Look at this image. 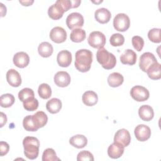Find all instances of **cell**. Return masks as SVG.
I'll use <instances>...</instances> for the list:
<instances>
[{
	"instance_id": "cell-1",
	"label": "cell",
	"mask_w": 161,
	"mask_h": 161,
	"mask_svg": "<svg viewBox=\"0 0 161 161\" xmlns=\"http://www.w3.org/2000/svg\"><path fill=\"white\" fill-rule=\"evenodd\" d=\"M75 67L81 72L89 71L92 62V53L87 49H80L75 55Z\"/></svg>"
},
{
	"instance_id": "cell-2",
	"label": "cell",
	"mask_w": 161,
	"mask_h": 161,
	"mask_svg": "<svg viewBox=\"0 0 161 161\" xmlns=\"http://www.w3.org/2000/svg\"><path fill=\"white\" fill-rule=\"evenodd\" d=\"M24 153L26 158L34 160L37 158L39 153L40 142L33 136H26L23 140Z\"/></svg>"
},
{
	"instance_id": "cell-3",
	"label": "cell",
	"mask_w": 161,
	"mask_h": 161,
	"mask_svg": "<svg viewBox=\"0 0 161 161\" xmlns=\"http://www.w3.org/2000/svg\"><path fill=\"white\" fill-rule=\"evenodd\" d=\"M96 59L101 66L107 70L114 68L116 64L115 56L104 48H99L97 50L96 53Z\"/></svg>"
},
{
	"instance_id": "cell-4",
	"label": "cell",
	"mask_w": 161,
	"mask_h": 161,
	"mask_svg": "<svg viewBox=\"0 0 161 161\" xmlns=\"http://www.w3.org/2000/svg\"><path fill=\"white\" fill-rule=\"evenodd\" d=\"M106 36L101 31H94L91 32L87 38L88 43L90 46L95 48H103L106 43Z\"/></svg>"
},
{
	"instance_id": "cell-5",
	"label": "cell",
	"mask_w": 161,
	"mask_h": 161,
	"mask_svg": "<svg viewBox=\"0 0 161 161\" xmlns=\"http://www.w3.org/2000/svg\"><path fill=\"white\" fill-rule=\"evenodd\" d=\"M130 25V20L128 16L125 13H118L113 19V26L118 31H126Z\"/></svg>"
},
{
	"instance_id": "cell-6",
	"label": "cell",
	"mask_w": 161,
	"mask_h": 161,
	"mask_svg": "<svg viewBox=\"0 0 161 161\" xmlns=\"http://www.w3.org/2000/svg\"><path fill=\"white\" fill-rule=\"evenodd\" d=\"M130 95L131 97L138 102H142L149 98L148 90L142 86H135L131 89Z\"/></svg>"
},
{
	"instance_id": "cell-7",
	"label": "cell",
	"mask_w": 161,
	"mask_h": 161,
	"mask_svg": "<svg viewBox=\"0 0 161 161\" xmlns=\"http://www.w3.org/2000/svg\"><path fill=\"white\" fill-rule=\"evenodd\" d=\"M84 18L82 15L77 12H74L69 14L66 18V24L69 29L74 30L79 28L84 25Z\"/></svg>"
},
{
	"instance_id": "cell-8",
	"label": "cell",
	"mask_w": 161,
	"mask_h": 161,
	"mask_svg": "<svg viewBox=\"0 0 161 161\" xmlns=\"http://www.w3.org/2000/svg\"><path fill=\"white\" fill-rule=\"evenodd\" d=\"M157 62V58L152 53L145 52L140 57L139 67L142 71L146 72L148 69Z\"/></svg>"
},
{
	"instance_id": "cell-9",
	"label": "cell",
	"mask_w": 161,
	"mask_h": 161,
	"mask_svg": "<svg viewBox=\"0 0 161 161\" xmlns=\"http://www.w3.org/2000/svg\"><path fill=\"white\" fill-rule=\"evenodd\" d=\"M136 138L140 142H145L150 138L151 136L150 128L143 124L137 125L134 130Z\"/></svg>"
},
{
	"instance_id": "cell-10",
	"label": "cell",
	"mask_w": 161,
	"mask_h": 161,
	"mask_svg": "<svg viewBox=\"0 0 161 161\" xmlns=\"http://www.w3.org/2000/svg\"><path fill=\"white\" fill-rule=\"evenodd\" d=\"M50 38L55 43H63L67 39V32L62 27L55 26L51 30Z\"/></svg>"
},
{
	"instance_id": "cell-11",
	"label": "cell",
	"mask_w": 161,
	"mask_h": 161,
	"mask_svg": "<svg viewBox=\"0 0 161 161\" xmlns=\"http://www.w3.org/2000/svg\"><path fill=\"white\" fill-rule=\"evenodd\" d=\"M131 142V136L129 131L125 129L118 130L114 136V142L122 145L124 147L128 146Z\"/></svg>"
},
{
	"instance_id": "cell-12",
	"label": "cell",
	"mask_w": 161,
	"mask_h": 161,
	"mask_svg": "<svg viewBox=\"0 0 161 161\" xmlns=\"http://www.w3.org/2000/svg\"><path fill=\"white\" fill-rule=\"evenodd\" d=\"M55 84L60 87H65L69 85L70 83L71 78L68 72L65 71L57 72L54 75Z\"/></svg>"
},
{
	"instance_id": "cell-13",
	"label": "cell",
	"mask_w": 161,
	"mask_h": 161,
	"mask_svg": "<svg viewBox=\"0 0 161 161\" xmlns=\"http://www.w3.org/2000/svg\"><path fill=\"white\" fill-rule=\"evenodd\" d=\"M13 61L17 67L25 68L30 62V57L26 53L24 52H19L14 54Z\"/></svg>"
},
{
	"instance_id": "cell-14",
	"label": "cell",
	"mask_w": 161,
	"mask_h": 161,
	"mask_svg": "<svg viewBox=\"0 0 161 161\" xmlns=\"http://www.w3.org/2000/svg\"><path fill=\"white\" fill-rule=\"evenodd\" d=\"M6 80L8 84L12 87H17L21 84L20 74L15 69H9L6 73Z\"/></svg>"
},
{
	"instance_id": "cell-15",
	"label": "cell",
	"mask_w": 161,
	"mask_h": 161,
	"mask_svg": "<svg viewBox=\"0 0 161 161\" xmlns=\"http://www.w3.org/2000/svg\"><path fill=\"white\" fill-rule=\"evenodd\" d=\"M57 61L58 64L62 67H67L70 65L72 62V54L66 50L59 52L57 54Z\"/></svg>"
},
{
	"instance_id": "cell-16",
	"label": "cell",
	"mask_w": 161,
	"mask_h": 161,
	"mask_svg": "<svg viewBox=\"0 0 161 161\" xmlns=\"http://www.w3.org/2000/svg\"><path fill=\"white\" fill-rule=\"evenodd\" d=\"M94 17L97 22L101 24H104L109 22L111 17V14L107 8H101L96 10Z\"/></svg>"
},
{
	"instance_id": "cell-17",
	"label": "cell",
	"mask_w": 161,
	"mask_h": 161,
	"mask_svg": "<svg viewBox=\"0 0 161 161\" xmlns=\"http://www.w3.org/2000/svg\"><path fill=\"white\" fill-rule=\"evenodd\" d=\"M124 147L116 142L111 144L108 148V156L112 158H118L124 153Z\"/></svg>"
},
{
	"instance_id": "cell-18",
	"label": "cell",
	"mask_w": 161,
	"mask_h": 161,
	"mask_svg": "<svg viewBox=\"0 0 161 161\" xmlns=\"http://www.w3.org/2000/svg\"><path fill=\"white\" fill-rule=\"evenodd\" d=\"M120 60L123 64L133 65L136 62V54L133 50L126 49L121 55Z\"/></svg>"
},
{
	"instance_id": "cell-19",
	"label": "cell",
	"mask_w": 161,
	"mask_h": 161,
	"mask_svg": "<svg viewBox=\"0 0 161 161\" xmlns=\"http://www.w3.org/2000/svg\"><path fill=\"white\" fill-rule=\"evenodd\" d=\"M64 12L63 8L56 2L55 4L51 5L48 9V14L49 17L54 20L61 18Z\"/></svg>"
},
{
	"instance_id": "cell-20",
	"label": "cell",
	"mask_w": 161,
	"mask_h": 161,
	"mask_svg": "<svg viewBox=\"0 0 161 161\" xmlns=\"http://www.w3.org/2000/svg\"><path fill=\"white\" fill-rule=\"evenodd\" d=\"M138 114L140 118L145 121H149L153 119L154 112L153 108L147 104L142 105L138 109Z\"/></svg>"
},
{
	"instance_id": "cell-21",
	"label": "cell",
	"mask_w": 161,
	"mask_h": 161,
	"mask_svg": "<svg viewBox=\"0 0 161 161\" xmlns=\"http://www.w3.org/2000/svg\"><path fill=\"white\" fill-rule=\"evenodd\" d=\"M82 100L85 105L87 106H92L97 103L98 96L94 91H87L83 94Z\"/></svg>"
},
{
	"instance_id": "cell-22",
	"label": "cell",
	"mask_w": 161,
	"mask_h": 161,
	"mask_svg": "<svg viewBox=\"0 0 161 161\" xmlns=\"http://www.w3.org/2000/svg\"><path fill=\"white\" fill-rule=\"evenodd\" d=\"M32 118L35 126L39 129L43 127L48 121L47 115L42 111H37L32 115Z\"/></svg>"
},
{
	"instance_id": "cell-23",
	"label": "cell",
	"mask_w": 161,
	"mask_h": 161,
	"mask_svg": "<svg viewBox=\"0 0 161 161\" xmlns=\"http://www.w3.org/2000/svg\"><path fill=\"white\" fill-rule=\"evenodd\" d=\"M149 78L153 80H158L161 77V65L158 62L152 64L146 72Z\"/></svg>"
},
{
	"instance_id": "cell-24",
	"label": "cell",
	"mask_w": 161,
	"mask_h": 161,
	"mask_svg": "<svg viewBox=\"0 0 161 161\" xmlns=\"http://www.w3.org/2000/svg\"><path fill=\"white\" fill-rule=\"evenodd\" d=\"M69 143L77 148H82L87 145V139L83 135H75L70 138Z\"/></svg>"
},
{
	"instance_id": "cell-25",
	"label": "cell",
	"mask_w": 161,
	"mask_h": 161,
	"mask_svg": "<svg viewBox=\"0 0 161 161\" xmlns=\"http://www.w3.org/2000/svg\"><path fill=\"white\" fill-rule=\"evenodd\" d=\"M46 108L47 111L52 114L57 113L62 108V102L58 98H52L47 101Z\"/></svg>"
},
{
	"instance_id": "cell-26",
	"label": "cell",
	"mask_w": 161,
	"mask_h": 161,
	"mask_svg": "<svg viewBox=\"0 0 161 161\" xmlns=\"http://www.w3.org/2000/svg\"><path fill=\"white\" fill-rule=\"evenodd\" d=\"M53 48L52 45L47 42H43L41 43L38 47V52L39 55L44 58L50 57L53 53Z\"/></svg>"
},
{
	"instance_id": "cell-27",
	"label": "cell",
	"mask_w": 161,
	"mask_h": 161,
	"mask_svg": "<svg viewBox=\"0 0 161 161\" xmlns=\"http://www.w3.org/2000/svg\"><path fill=\"white\" fill-rule=\"evenodd\" d=\"M123 76L118 72H113L108 77V83L112 87H119L123 84Z\"/></svg>"
},
{
	"instance_id": "cell-28",
	"label": "cell",
	"mask_w": 161,
	"mask_h": 161,
	"mask_svg": "<svg viewBox=\"0 0 161 161\" xmlns=\"http://www.w3.org/2000/svg\"><path fill=\"white\" fill-rule=\"evenodd\" d=\"M86 36V33L84 30L82 28H75L72 30L70 38L73 42L79 43L85 40Z\"/></svg>"
},
{
	"instance_id": "cell-29",
	"label": "cell",
	"mask_w": 161,
	"mask_h": 161,
	"mask_svg": "<svg viewBox=\"0 0 161 161\" xmlns=\"http://www.w3.org/2000/svg\"><path fill=\"white\" fill-rule=\"evenodd\" d=\"M38 93L41 98L44 99H48L52 95L51 87L48 84L42 83L38 87Z\"/></svg>"
},
{
	"instance_id": "cell-30",
	"label": "cell",
	"mask_w": 161,
	"mask_h": 161,
	"mask_svg": "<svg viewBox=\"0 0 161 161\" xmlns=\"http://www.w3.org/2000/svg\"><path fill=\"white\" fill-rule=\"evenodd\" d=\"M15 98L14 96L9 93L4 94L1 96L0 104L3 108L11 107L14 103Z\"/></svg>"
},
{
	"instance_id": "cell-31",
	"label": "cell",
	"mask_w": 161,
	"mask_h": 161,
	"mask_svg": "<svg viewBox=\"0 0 161 161\" xmlns=\"http://www.w3.org/2000/svg\"><path fill=\"white\" fill-rule=\"evenodd\" d=\"M23 128L28 131H36L38 130L33 122L32 115H28L24 118L23 120Z\"/></svg>"
},
{
	"instance_id": "cell-32",
	"label": "cell",
	"mask_w": 161,
	"mask_h": 161,
	"mask_svg": "<svg viewBox=\"0 0 161 161\" xmlns=\"http://www.w3.org/2000/svg\"><path fill=\"white\" fill-rule=\"evenodd\" d=\"M60 159L57 157L55 150L53 148H48L45 149L42 155L43 161H55L60 160Z\"/></svg>"
},
{
	"instance_id": "cell-33",
	"label": "cell",
	"mask_w": 161,
	"mask_h": 161,
	"mask_svg": "<svg viewBox=\"0 0 161 161\" xmlns=\"http://www.w3.org/2000/svg\"><path fill=\"white\" fill-rule=\"evenodd\" d=\"M24 108L28 111H35L38 107V101L34 97H31L23 102Z\"/></svg>"
},
{
	"instance_id": "cell-34",
	"label": "cell",
	"mask_w": 161,
	"mask_h": 161,
	"mask_svg": "<svg viewBox=\"0 0 161 161\" xmlns=\"http://www.w3.org/2000/svg\"><path fill=\"white\" fill-rule=\"evenodd\" d=\"M109 42L113 47L121 46L125 42V38L121 33H114L109 38Z\"/></svg>"
},
{
	"instance_id": "cell-35",
	"label": "cell",
	"mask_w": 161,
	"mask_h": 161,
	"mask_svg": "<svg viewBox=\"0 0 161 161\" xmlns=\"http://www.w3.org/2000/svg\"><path fill=\"white\" fill-rule=\"evenodd\" d=\"M34 97L35 94L33 91L28 87L23 88L18 92V98L22 102H24L29 98Z\"/></svg>"
},
{
	"instance_id": "cell-36",
	"label": "cell",
	"mask_w": 161,
	"mask_h": 161,
	"mask_svg": "<svg viewBox=\"0 0 161 161\" xmlns=\"http://www.w3.org/2000/svg\"><path fill=\"white\" fill-rule=\"evenodd\" d=\"M160 28H152L149 30L148 33V37L149 40L153 43L160 42Z\"/></svg>"
},
{
	"instance_id": "cell-37",
	"label": "cell",
	"mask_w": 161,
	"mask_h": 161,
	"mask_svg": "<svg viewBox=\"0 0 161 161\" xmlns=\"http://www.w3.org/2000/svg\"><path fill=\"white\" fill-rule=\"evenodd\" d=\"M131 42L134 48L136 50L140 52L143 49L144 46V40L143 38H142L141 36H133L131 39Z\"/></svg>"
},
{
	"instance_id": "cell-38",
	"label": "cell",
	"mask_w": 161,
	"mask_h": 161,
	"mask_svg": "<svg viewBox=\"0 0 161 161\" xmlns=\"http://www.w3.org/2000/svg\"><path fill=\"white\" fill-rule=\"evenodd\" d=\"M77 160L78 161L81 160H89V161H93L94 157L93 155L87 150H83L80 152L77 157Z\"/></svg>"
},
{
	"instance_id": "cell-39",
	"label": "cell",
	"mask_w": 161,
	"mask_h": 161,
	"mask_svg": "<svg viewBox=\"0 0 161 161\" xmlns=\"http://www.w3.org/2000/svg\"><path fill=\"white\" fill-rule=\"evenodd\" d=\"M9 150V144L6 142L1 141L0 142V155L4 156L6 155Z\"/></svg>"
},
{
	"instance_id": "cell-40",
	"label": "cell",
	"mask_w": 161,
	"mask_h": 161,
	"mask_svg": "<svg viewBox=\"0 0 161 161\" xmlns=\"http://www.w3.org/2000/svg\"><path fill=\"white\" fill-rule=\"evenodd\" d=\"M56 3L59 4L63 8L65 12L68 11L70 8H72L71 0H58Z\"/></svg>"
},
{
	"instance_id": "cell-41",
	"label": "cell",
	"mask_w": 161,
	"mask_h": 161,
	"mask_svg": "<svg viewBox=\"0 0 161 161\" xmlns=\"http://www.w3.org/2000/svg\"><path fill=\"white\" fill-rule=\"evenodd\" d=\"M7 122V117L6 115L3 113L1 112V121H0V127H3Z\"/></svg>"
},
{
	"instance_id": "cell-42",
	"label": "cell",
	"mask_w": 161,
	"mask_h": 161,
	"mask_svg": "<svg viewBox=\"0 0 161 161\" xmlns=\"http://www.w3.org/2000/svg\"><path fill=\"white\" fill-rule=\"evenodd\" d=\"M81 3V1L80 0H76V1H71V5H72V8H77L79 6L80 4Z\"/></svg>"
},
{
	"instance_id": "cell-43",
	"label": "cell",
	"mask_w": 161,
	"mask_h": 161,
	"mask_svg": "<svg viewBox=\"0 0 161 161\" xmlns=\"http://www.w3.org/2000/svg\"><path fill=\"white\" fill-rule=\"evenodd\" d=\"M34 1L33 0H31V1H19V3L21 4H22L23 6H30L33 3Z\"/></svg>"
},
{
	"instance_id": "cell-44",
	"label": "cell",
	"mask_w": 161,
	"mask_h": 161,
	"mask_svg": "<svg viewBox=\"0 0 161 161\" xmlns=\"http://www.w3.org/2000/svg\"><path fill=\"white\" fill-rule=\"evenodd\" d=\"M0 5H1V16L3 17L4 15H6V7L4 6V4L3 3H0Z\"/></svg>"
}]
</instances>
